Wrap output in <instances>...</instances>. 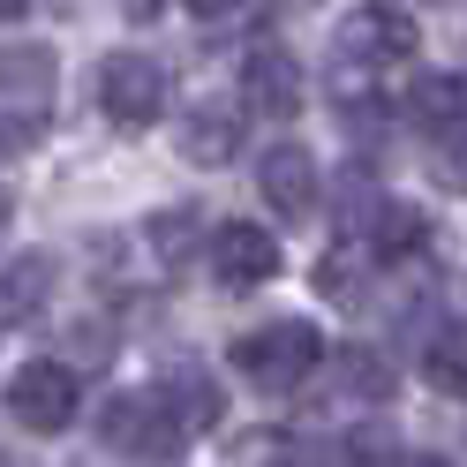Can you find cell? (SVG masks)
I'll return each instance as SVG.
<instances>
[{
    "instance_id": "obj_19",
    "label": "cell",
    "mask_w": 467,
    "mask_h": 467,
    "mask_svg": "<svg viewBox=\"0 0 467 467\" xmlns=\"http://www.w3.org/2000/svg\"><path fill=\"white\" fill-rule=\"evenodd\" d=\"M317 286H325V302H362V249H332L325 265H317Z\"/></svg>"
},
{
    "instance_id": "obj_1",
    "label": "cell",
    "mask_w": 467,
    "mask_h": 467,
    "mask_svg": "<svg viewBox=\"0 0 467 467\" xmlns=\"http://www.w3.org/2000/svg\"><path fill=\"white\" fill-rule=\"evenodd\" d=\"M317 362H325V332L302 325V317H279V325H256V332L234 339V369L256 392H295Z\"/></svg>"
},
{
    "instance_id": "obj_11",
    "label": "cell",
    "mask_w": 467,
    "mask_h": 467,
    "mask_svg": "<svg viewBox=\"0 0 467 467\" xmlns=\"http://www.w3.org/2000/svg\"><path fill=\"white\" fill-rule=\"evenodd\" d=\"M234 151H242V121H234V113L203 106V113L182 121V159H189V166H226Z\"/></svg>"
},
{
    "instance_id": "obj_10",
    "label": "cell",
    "mask_w": 467,
    "mask_h": 467,
    "mask_svg": "<svg viewBox=\"0 0 467 467\" xmlns=\"http://www.w3.org/2000/svg\"><path fill=\"white\" fill-rule=\"evenodd\" d=\"M46 295H53V256H46V249L16 256V265H0V325L31 317V309H38Z\"/></svg>"
},
{
    "instance_id": "obj_3",
    "label": "cell",
    "mask_w": 467,
    "mask_h": 467,
    "mask_svg": "<svg viewBox=\"0 0 467 467\" xmlns=\"http://www.w3.org/2000/svg\"><path fill=\"white\" fill-rule=\"evenodd\" d=\"M99 106H106V121H121V129H151L166 113V68L151 53H106Z\"/></svg>"
},
{
    "instance_id": "obj_15",
    "label": "cell",
    "mask_w": 467,
    "mask_h": 467,
    "mask_svg": "<svg viewBox=\"0 0 467 467\" xmlns=\"http://www.w3.org/2000/svg\"><path fill=\"white\" fill-rule=\"evenodd\" d=\"M422 249V212L415 203H377L369 212V256H407Z\"/></svg>"
},
{
    "instance_id": "obj_4",
    "label": "cell",
    "mask_w": 467,
    "mask_h": 467,
    "mask_svg": "<svg viewBox=\"0 0 467 467\" xmlns=\"http://www.w3.org/2000/svg\"><path fill=\"white\" fill-rule=\"evenodd\" d=\"M76 369L68 362H23L16 377H8V415L23 422V430H68L76 422Z\"/></svg>"
},
{
    "instance_id": "obj_18",
    "label": "cell",
    "mask_w": 467,
    "mask_h": 467,
    "mask_svg": "<svg viewBox=\"0 0 467 467\" xmlns=\"http://www.w3.org/2000/svg\"><path fill=\"white\" fill-rule=\"evenodd\" d=\"M430 182L445 189V196H467V129L460 121L430 143Z\"/></svg>"
},
{
    "instance_id": "obj_8",
    "label": "cell",
    "mask_w": 467,
    "mask_h": 467,
    "mask_svg": "<svg viewBox=\"0 0 467 467\" xmlns=\"http://www.w3.org/2000/svg\"><path fill=\"white\" fill-rule=\"evenodd\" d=\"M256 189H265V203L279 219H309L317 212V159L302 143H272V151L256 159Z\"/></svg>"
},
{
    "instance_id": "obj_22",
    "label": "cell",
    "mask_w": 467,
    "mask_h": 467,
    "mask_svg": "<svg viewBox=\"0 0 467 467\" xmlns=\"http://www.w3.org/2000/svg\"><path fill=\"white\" fill-rule=\"evenodd\" d=\"M392 467H452V460H437V452H400Z\"/></svg>"
},
{
    "instance_id": "obj_13",
    "label": "cell",
    "mask_w": 467,
    "mask_h": 467,
    "mask_svg": "<svg viewBox=\"0 0 467 467\" xmlns=\"http://www.w3.org/2000/svg\"><path fill=\"white\" fill-rule=\"evenodd\" d=\"M407 113H415L422 129H452L467 113V76H452V68L445 76H422L415 91H407Z\"/></svg>"
},
{
    "instance_id": "obj_24",
    "label": "cell",
    "mask_w": 467,
    "mask_h": 467,
    "mask_svg": "<svg viewBox=\"0 0 467 467\" xmlns=\"http://www.w3.org/2000/svg\"><path fill=\"white\" fill-rule=\"evenodd\" d=\"M23 8H31V0H0V23H16Z\"/></svg>"
},
{
    "instance_id": "obj_23",
    "label": "cell",
    "mask_w": 467,
    "mask_h": 467,
    "mask_svg": "<svg viewBox=\"0 0 467 467\" xmlns=\"http://www.w3.org/2000/svg\"><path fill=\"white\" fill-rule=\"evenodd\" d=\"M121 8H129V16H136V23H151V16H159V8H166V0H121Z\"/></svg>"
},
{
    "instance_id": "obj_16",
    "label": "cell",
    "mask_w": 467,
    "mask_h": 467,
    "mask_svg": "<svg viewBox=\"0 0 467 467\" xmlns=\"http://www.w3.org/2000/svg\"><path fill=\"white\" fill-rule=\"evenodd\" d=\"M332 369H339L347 400H392V369H385V355H369V347H339Z\"/></svg>"
},
{
    "instance_id": "obj_20",
    "label": "cell",
    "mask_w": 467,
    "mask_h": 467,
    "mask_svg": "<svg viewBox=\"0 0 467 467\" xmlns=\"http://www.w3.org/2000/svg\"><path fill=\"white\" fill-rule=\"evenodd\" d=\"M38 136H46V113H23V121H16V113H0V159H16V151H31Z\"/></svg>"
},
{
    "instance_id": "obj_25",
    "label": "cell",
    "mask_w": 467,
    "mask_h": 467,
    "mask_svg": "<svg viewBox=\"0 0 467 467\" xmlns=\"http://www.w3.org/2000/svg\"><path fill=\"white\" fill-rule=\"evenodd\" d=\"M0 467H8V460H0Z\"/></svg>"
},
{
    "instance_id": "obj_7",
    "label": "cell",
    "mask_w": 467,
    "mask_h": 467,
    "mask_svg": "<svg viewBox=\"0 0 467 467\" xmlns=\"http://www.w3.org/2000/svg\"><path fill=\"white\" fill-rule=\"evenodd\" d=\"M212 272H219V286L249 295V286L279 279V242H272L265 226H249V219H226V226L212 234Z\"/></svg>"
},
{
    "instance_id": "obj_21",
    "label": "cell",
    "mask_w": 467,
    "mask_h": 467,
    "mask_svg": "<svg viewBox=\"0 0 467 467\" xmlns=\"http://www.w3.org/2000/svg\"><path fill=\"white\" fill-rule=\"evenodd\" d=\"M196 16H234V8H249V0H189Z\"/></svg>"
},
{
    "instance_id": "obj_9",
    "label": "cell",
    "mask_w": 467,
    "mask_h": 467,
    "mask_svg": "<svg viewBox=\"0 0 467 467\" xmlns=\"http://www.w3.org/2000/svg\"><path fill=\"white\" fill-rule=\"evenodd\" d=\"M53 76H61L53 46H38V38H16V46H0V99H23V106H38V99H53Z\"/></svg>"
},
{
    "instance_id": "obj_5",
    "label": "cell",
    "mask_w": 467,
    "mask_h": 467,
    "mask_svg": "<svg viewBox=\"0 0 467 467\" xmlns=\"http://www.w3.org/2000/svg\"><path fill=\"white\" fill-rule=\"evenodd\" d=\"M407 53H415V23L400 8H385V0H369V8H355L339 23V61L347 68H385V61H407Z\"/></svg>"
},
{
    "instance_id": "obj_17",
    "label": "cell",
    "mask_w": 467,
    "mask_h": 467,
    "mask_svg": "<svg viewBox=\"0 0 467 467\" xmlns=\"http://www.w3.org/2000/svg\"><path fill=\"white\" fill-rule=\"evenodd\" d=\"M143 234H151V249H159V265H173V272H182L189 256H196V212H159V219L143 226Z\"/></svg>"
},
{
    "instance_id": "obj_14",
    "label": "cell",
    "mask_w": 467,
    "mask_h": 467,
    "mask_svg": "<svg viewBox=\"0 0 467 467\" xmlns=\"http://www.w3.org/2000/svg\"><path fill=\"white\" fill-rule=\"evenodd\" d=\"M422 377L437 392H460L467 400V325H437L422 347Z\"/></svg>"
},
{
    "instance_id": "obj_6",
    "label": "cell",
    "mask_w": 467,
    "mask_h": 467,
    "mask_svg": "<svg viewBox=\"0 0 467 467\" xmlns=\"http://www.w3.org/2000/svg\"><path fill=\"white\" fill-rule=\"evenodd\" d=\"M242 91H249V106L256 113H272V121H295L302 113V99H309V76H302V61L286 46H249V61H242Z\"/></svg>"
},
{
    "instance_id": "obj_12",
    "label": "cell",
    "mask_w": 467,
    "mask_h": 467,
    "mask_svg": "<svg viewBox=\"0 0 467 467\" xmlns=\"http://www.w3.org/2000/svg\"><path fill=\"white\" fill-rule=\"evenodd\" d=\"M159 392L173 400V415H182L189 430H219V415H226V400H219V377H212V369H189V362H182Z\"/></svg>"
},
{
    "instance_id": "obj_2",
    "label": "cell",
    "mask_w": 467,
    "mask_h": 467,
    "mask_svg": "<svg viewBox=\"0 0 467 467\" xmlns=\"http://www.w3.org/2000/svg\"><path fill=\"white\" fill-rule=\"evenodd\" d=\"M99 430H106L113 452H136V460H173L182 437H189V422L173 415L166 392H121V400H106Z\"/></svg>"
}]
</instances>
